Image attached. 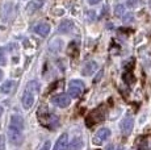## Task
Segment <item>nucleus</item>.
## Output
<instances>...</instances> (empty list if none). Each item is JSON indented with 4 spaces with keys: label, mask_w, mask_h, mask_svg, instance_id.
Wrapping results in <instances>:
<instances>
[{
    "label": "nucleus",
    "mask_w": 151,
    "mask_h": 150,
    "mask_svg": "<svg viewBox=\"0 0 151 150\" xmlns=\"http://www.w3.org/2000/svg\"><path fill=\"white\" fill-rule=\"evenodd\" d=\"M134 65H135L134 58H129V59L126 61V62L124 63L125 70H126V71H132V70H133V67H134Z\"/></svg>",
    "instance_id": "obj_20"
},
{
    "label": "nucleus",
    "mask_w": 151,
    "mask_h": 150,
    "mask_svg": "<svg viewBox=\"0 0 151 150\" xmlns=\"http://www.w3.org/2000/svg\"><path fill=\"white\" fill-rule=\"evenodd\" d=\"M104 119H105V109H104V107H99V108L95 109L91 115L87 116V120H86L87 121V126L95 125V124L103 121Z\"/></svg>",
    "instance_id": "obj_2"
},
{
    "label": "nucleus",
    "mask_w": 151,
    "mask_h": 150,
    "mask_svg": "<svg viewBox=\"0 0 151 150\" xmlns=\"http://www.w3.org/2000/svg\"><path fill=\"white\" fill-rule=\"evenodd\" d=\"M34 32H36L37 34H40V36L45 37L49 34V32H50V25L46 24V22H40V24L34 25Z\"/></svg>",
    "instance_id": "obj_12"
},
{
    "label": "nucleus",
    "mask_w": 151,
    "mask_h": 150,
    "mask_svg": "<svg viewBox=\"0 0 151 150\" xmlns=\"http://www.w3.org/2000/svg\"><path fill=\"white\" fill-rule=\"evenodd\" d=\"M7 65V51L4 48H0V66Z\"/></svg>",
    "instance_id": "obj_19"
},
{
    "label": "nucleus",
    "mask_w": 151,
    "mask_h": 150,
    "mask_svg": "<svg viewBox=\"0 0 151 150\" xmlns=\"http://www.w3.org/2000/svg\"><path fill=\"white\" fill-rule=\"evenodd\" d=\"M124 13H125V7H124V4H117V5H116V8H114V15L117 16V17H122Z\"/></svg>",
    "instance_id": "obj_18"
},
{
    "label": "nucleus",
    "mask_w": 151,
    "mask_h": 150,
    "mask_svg": "<svg viewBox=\"0 0 151 150\" xmlns=\"http://www.w3.org/2000/svg\"><path fill=\"white\" fill-rule=\"evenodd\" d=\"M122 20L125 24H129V22H132L133 20H134V16H133V13H127V15H125L122 17Z\"/></svg>",
    "instance_id": "obj_21"
},
{
    "label": "nucleus",
    "mask_w": 151,
    "mask_h": 150,
    "mask_svg": "<svg viewBox=\"0 0 151 150\" xmlns=\"http://www.w3.org/2000/svg\"><path fill=\"white\" fill-rule=\"evenodd\" d=\"M0 150H5V137L0 136Z\"/></svg>",
    "instance_id": "obj_22"
},
{
    "label": "nucleus",
    "mask_w": 151,
    "mask_h": 150,
    "mask_svg": "<svg viewBox=\"0 0 151 150\" xmlns=\"http://www.w3.org/2000/svg\"><path fill=\"white\" fill-rule=\"evenodd\" d=\"M133 126H134V120H133V117H130V116L125 117V119L121 121V124H120L121 132H122L124 134H126V136L132 133Z\"/></svg>",
    "instance_id": "obj_8"
},
{
    "label": "nucleus",
    "mask_w": 151,
    "mask_h": 150,
    "mask_svg": "<svg viewBox=\"0 0 151 150\" xmlns=\"http://www.w3.org/2000/svg\"><path fill=\"white\" fill-rule=\"evenodd\" d=\"M8 141H9L12 145H21L22 141H24V136L22 132L20 131H14V129H8Z\"/></svg>",
    "instance_id": "obj_6"
},
{
    "label": "nucleus",
    "mask_w": 151,
    "mask_h": 150,
    "mask_svg": "<svg viewBox=\"0 0 151 150\" xmlns=\"http://www.w3.org/2000/svg\"><path fill=\"white\" fill-rule=\"evenodd\" d=\"M9 129L22 132V129H24V119L20 115H12L11 123H9Z\"/></svg>",
    "instance_id": "obj_7"
},
{
    "label": "nucleus",
    "mask_w": 151,
    "mask_h": 150,
    "mask_svg": "<svg viewBox=\"0 0 151 150\" xmlns=\"http://www.w3.org/2000/svg\"><path fill=\"white\" fill-rule=\"evenodd\" d=\"M100 1H101V0H88V3L91 5H95V4H97V3H100Z\"/></svg>",
    "instance_id": "obj_26"
},
{
    "label": "nucleus",
    "mask_w": 151,
    "mask_h": 150,
    "mask_svg": "<svg viewBox=\"0 0 151 150\" xmlns=\"http://www.w3.org/2000/svg\"><path fill=\"white\" fill-rule=\"evenodd\" d=\"M34 96H36V94L30 90H27L24 92V96H22V105H24L25 109L32 108V105H33V103H34Z\"/></svg>",
    "instance_id": "obj_9"
},
{
    "label": "nucleus",
    "mask_w": 151,
    "mask_h": 150,
    "mask_svg": "<svg viewBox=\"0 0 151 150\" xmlns=\"http://www.w3.org/2000/svg\"><path fill=\"white\" fill-rule=\"evenodd\" d=\"M1 115H3V107L0 105V116H1Z\"/></svg>",
    "instance_id": "obj_28"
},
{
    "label": "nucleus",
    "mask_w": 151,
    "mask_h": 150,
    "mask_svg": "<svg viewBox=\"0 0 151 150\" xmlns=\"http://www.w3.org/2000/svg\"><path fill=\"white\" fill-rule=\"evenodd\" d=\"M12 87H13V82H12V80H7L5 83H3V84H1L0 91H1L3 94H8V92H11Z\"/></svg>",
    "instance_id": "obj_16"
},
{
    "label": "nucleus",
    "mask_w": 151,
    "mask_h": 150,
    "mask_svg": "<svg viewBox=\"0 0 151 150\" xmlns=\"http://www.w3.org/2000/svg\"><path fill=\"white\" fill-rule=\"evenodd\" d=\"M103 73H104V71H103V70H100V71H99V74L96 75V78H95V80H93V82H95V83H99V82H100L101 76H103Z\"/></svg>",
    "instance_id": "obj_24"
},
{
    "label": "nucleus",
    "mask_w": 151,
    "mask_h": 150,
    "mask_svg": "<svg viewBox=\"0 0 151 150\" xmlns=\"http://www.w3.org/2000/svg\"><path fill=\"white\" fill-rule=\"evenodd\" d=\"M40 150H50V141H46L45 144L42 145V148Z\"/></svg>",
    "instance_id": "obj_25"
},
{
    "label": "nucleus",
    "mask_w": 151,
    "mask_h": 150,
    "mask_svg": "<svg viewBox=\"0 0 151 150\" xmlns=\"http://www.w3.org/2000/svg\"><path fill=\"white\" fill-rule=\"evenodd\" d=\"M51 103L58 107V108H66V107L70 105L71 103V97L70 95H66V94H59V95H55V96L51 97Z\"/></svg>",
    "instance_id": "obj_4"
},
{
    "label": "nucleus",
    "mask_w": 151,
    "mask_h": 150,
    "mask_svg": "<svg viewBox=\"0 0 151 150\" xmlns=\"http://www.w3.org/2000/svg\"><path fill=\"white\" fill-rule=\"evenodd\" d=\"M67 146H68V134L67 133H63L57 140V142H55L53 150H66V149H67Z\"/></svg>",
    "instance_id": "obj_10"
},
{
    "label": "nucleus",
    "mask_w": 151,
    "mask_h": 150,
    "mask_svg": "<svg viewBox=\"0 0 151 150\" xmlns=\"http://www.w3.org/2000/svg\"><path fill=\"white\" fill-rule=\"evenodd\" d=\"M37 116H38L40 123H41L43 126H46V128L54 129L55 126L58 125V117L55 116V115L50 113L45 105H42L41 108H38V113H37Z\"/></svg>",
    "instance_id": "obj_1"
},
{
    "label": "nucleus",
    "mask_w": 151,
    "mask_h": 150,
    "mask_svg": "<svg viewBox=\"0 0 151 150\" xmlns=\"http://www.w3.org/2000/svg\"><path fill=\"white\" fill-rule=\"evenodd\" d=\"M122 78H124L125 83H127V84H133V83L135 82V78H134V75L132 74V71H126Z\"/></svg>",
    "instance_id": "obj_17"
},
{
    "label": "nucleus",
    "mask_w": 151,
    "mask_h": 150,
    "mask_svg": "<svg viewBox=\"0 0 151 150\" xmlns=\"http://www.w3.org/2000/svg\"><path fill=\"white\" fill-rule=\"evenodd\" d=\"M84 146V142L82 138L75 137L71 140V144L68 145V150H80Z\"/></svg>",
    "instance_id": "obj_15"
},
{
    "label": "nucleus",
    "mask_w": 151,
    "mask_h": 150,
    "mask_svg": "<svg viewBox=\"0 0 151 150\" xmlns=\"http://www.w3.org/2000/svg\"><path fill=\"white\" fill-rule=\"evenodd\" d=\"M84 91V83L79 79H74L68 84V94L71 97H79Z\"/></svg>",
    "instance_id": "obj_3"
},
{
    "label": "nucleus",
    "mask_w": 151,
    "mask_h": 150,
    "mask_svg": "<svg viewBox=\"0 0 151 150\" xmlns=\"http://www.w3.org/2000/svg\"><path fill=\"white\" fill-rule=\"evenodd\" d=\"M43 3H45V0H33V1H30L27 7V12L33 13V12H36V11H38L43 5Z\"/></svg>",
    "instance_id": "obj_14"
},
{
    "label": "nucleus",
    "mask_w": 151,
    "mask_h": 150,
    "mask_svg": "<svg viewBox=\"0 0 151 150\" xmlns=\"http://www.w3.org/2000/svg\"><path fill=\"white\" fill-rule=\"evenodd\" d=\"M96 70H97V63L95 62V61H89V62H87L86 66L83 67L82 74L84 76H89V75H92Z\"/></svg>",
    "instance_id": "obj_11"
},
{
    "label": "nucleus",
    "mask_w": 151,
    "mask_h": 150,
    "mask_svg": "<svg viewBox=\"0 0 151 150\" xmlns=\"http://www.w3.org/2000/svg\"><path fill=\"white\" fill-rule=\"evenodd\" d=\"M110 137V131L108 128H101L95 133L93 138H92V142L95 145H101L103 142H105L106 140Z\"/></svg>",
    "instance_id": "obj_5"
},
{
    "label": "nucleus",
    "mask_w": 151,
    "mask_h": 150,
    "mask_svg": "<svg viewBox=\"0 0 151 150\" xmlns=\"http://www.w3.org/2000/svg\"><path fill=\"white\" fill-rule=\"evenodd\" d=\"M74 28V22L71 20H63L58 27V33H68Z\"/></svg>",
    "instance_id": "obj_13"
},
{
    "label": "nucleus",
    "mask_w": 151,
    "mask_h": 150,
    "mask_svg": "<svg viewBox=\"0 0 151 150\" xmlns=\"http://www.w3.org/2000/svg\"><path fill=\"white\" fill-rule=\"evenodd\" d=\"M1 79H3V71L0 70V80H1Z\"/></svg>",
    "instance_id": "obj_29"
},
{
    "label": "nucleus",
    "mask_w": 151,
    "mask_h": 150,
    "mask_svg": "<svg viewBox=\"0 0 151 150\" xmlns=\"http://www.w3.org/2000/svg\"><path fill=\"white\" fill-rule=\"evenodd\" d=\"M137 3H138V0H127L126 5H127V7H130V8H133V7H135V5H137Z\"/></svg>",
    "instance_id": "obj_23"
},
{
    "label": "nucleus",
    "mask_w": 151,
    "mask_h": 150,
    "mask_svg": "<svg viewBox=\"0 0 151 150\" xmlns=\"http://www.w3.org/2000/svg\"><path fill=\"white\" fill-rule=\"evenodd\" d=\"M105 150H114V146H113L112 144H110V145L106 146V149H105Z\"/></svg>",
    "instance_id": "obj_27"
}]
</instances>
